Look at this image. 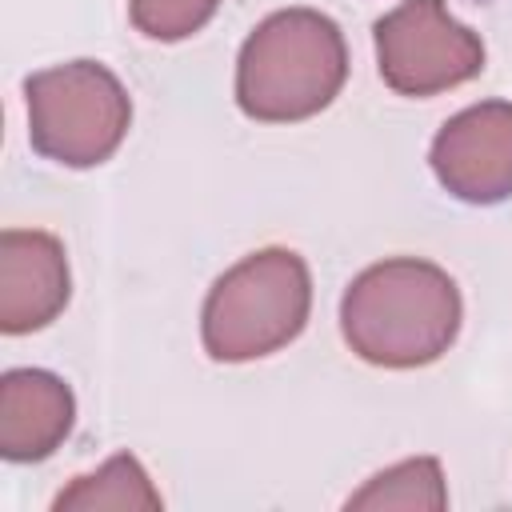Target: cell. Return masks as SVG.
Returning <instances> with one entry per match:
<instances>
[{
  "instance_id": "1",
  "label": "cell",
  "mask_w": 512,
  "mask_h": 512,
  "mask_svg": "<svg viewBox=\"0 0 512 512\" xmlns=\"http://www.w3.org/2000/svg\"><path fill=\"white\" fill-rule=\"evenodd\" d=\"M464 300L456 280L416 256H392L364 268L340 300L348 348L376 368H424L440 360L460 332Z\"/></svg>"
},
{
  "instance_id": "2",
  "label": "cell",
  "mask_w": 512,
  "mask_h": 512,
  "mask_svg": "<svg viewBox=\"0 0 512 512\" xmlns=\"http://www.w3.org/2000/svg\"><path fill=\"white\" fill-rule=\"evenodd\" d=\"M348 80V44L332 16L280 8L264 16L236 60V104L260 124H296L324 112Z\"/></svg>"
},
{
  "instance_id": "3",
  "label": "cell",
  "mask_w": 512,
  "mask_h": 512,
  "mask_svg": "<svg viewBox=\"0 0 512 512\" xmlns=\"http://www.w3.org/2000/svg\"><path fill=\"white\" fill-rule=\"evenodd\" d=\"M312 312V272L292 248L236 260L204 296L200 340L220 364H244L292 344Z\"/></svg>"
},
{
  "instance_id": "4",
  "label": "cell",
  "mask_w": 512,
  "mask_h": 512,
  "mask_svg": "<svg viewBox=\"0 0 512 512\" xmlns=\"http://www.w3.org/2000/svg\"><path fill=\"white\" fill-rule=\"evenodd\" d=\"M28 140L64 168L104 164L128 136L132 100L100 60H68L24 80Z\"/></svg>"
},
{
  "instance_id": "5",
  "label": "cell",
  "mask_w": 512,
  "mask_h": 512,
  "mask_svg": "<svg viewBox=\"0 0 512 512\" xmlns=\"http://www.w3.org/2000/svg\"><path fill=\"white\" fill-rule=\"evenodd\" d=\"M376 68L400 96H436L484 68V40L444 0H400L376 20Z\"/></svg>"
},
{
  "instance_id": "6",
  "label": "cell",
  "mask_w": 512,
  "mask_h": 512,
  "mask_svg": "<svg viewBox=\"0 0 512 512\" xmlns=\"http://www.w3.org/2000/svg\"><path fill=\"white\" fill-rule=\"evenodd\" d=\"M428 164L436 180L464 204H500L512 196V104L484 100L452 120L432 140Z\"/></svg>"
},
{
  "instance_id": "7",
  "label": "cell",
  "mask_w": 512,
  "mask_h": 512,
  "mask_svg": "<svg viewBox=\"0 0 512 512\" xmlns=\"http://www.w3.org/2000/svg\"><path fill=\"white\" fill-rule=\"evenodd\" d=\"M72 296L68 256L52 232H0V332L24 336L52 324Z\"/></svg>"
},
{
  "instance_id": "8",
  "label": "cell",
  "mask_w": 512,
  "mask_h": 512,
  "mask_svg": "<svg viewBox=\"0 0 512 512\" xmlns=\"http://www.w3.org/2000/svg\"><path fill=\"white\" fill-rule=\"evenodd\" d=\"M76 420L72 388L44 368H12L0 376V456L36 464L52 456Z\"/></svg>"
},
{
  "instance_id": "9",
  "label": "cell",
  "mask_w": 512,
  "mask_h": 512,
  "mask_svg": "<svg viewBox=\"0 0 512 512\" xmlns=\"http://www.w3.org/2000/svg\"><path fill=\"white\" fill-rule=\"evenodd\" d=\"M164 500L152 488L144 464L132 452H116L108 456L96 472L76 476L56 500V512H156Z\"/></svg>"
},
{
  "instance_id": "10",
  "label": "cell",
  "mask_w": 512,
  "mask_h": 512,
  "mask_svg": "<svg viewBox=\"0 0 512 512\" xmlns=\"http://www.w3.org/2000/svg\"><path fill=\"white\" fill-rule=\"evenodd\" d=\"M348 508H404V512H440L448 508V488L436 456H412L376 472L360 492L348 496Z\"/></svg>"
},
{
  "instance_id": "11",
  "label": "cell",
  "mask_w": 512,
  "mask_h": 512,
  "mask_svg": "<svg viewBox=\"0 0 512 512\" xmlns=\"http://www.w3.org/2000/svg\"><path fill=\"white\" fill-rule=\"evenodd\" d=\"M216 8H220V0H128V16H132L136 32H144L148 40H160V44L188 40L216 16Z\"/></svg>"
}]
</instances>
